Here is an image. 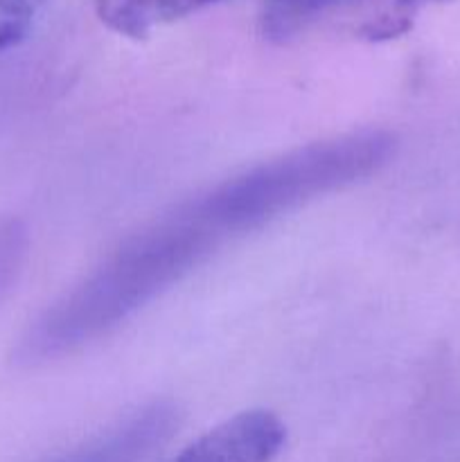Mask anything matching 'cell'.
<instances>
[{
  "label": "cell",
  "instance_id": "cell-1",
  "mask_svg": "<svg viewBox=\"0 0 460 462\" xmlns=\"http://www.w3.org/2000/svg\"><path fill=\"white\" fill-rule=\"evenodd\" d=\"M230 237H235L233 230L210 194L180 203L124 239L97 269L45 310L27 332L21 355L45 359L102 337Z\"/></svg>",
  "mask_w": 460,
  "mask_h": 462
},
{
  "label": "cell",
  "instance_id": "cell-2",
  "mask_svg": "<svg viewBox=\"0 0 460 462\" xmlns=\"http://www.w3.org/2000/svg\"><path fill=\"white\" fill-rule=\"evenodd\" d=\"M287 429L271 411H244L210 429L176 462H271L282 451Z\"/></svg>",
  "mask_w": 460,
  "mask_h": 462
},
{
  "label": "cell",
  "instance_id": "cell-3",
  "mask_svg": "<svg viewBox=\"0 0 460 462\" xmlns=\"http://www.w3.org/2000/svg\"><path fill=\"white\" fill-rule=\"evenodd\" d=\"M219 0H97V14L108 27L126 36H144L162 23L176 21Z\"/></svg>",
  "mask_w": 460,
  "mask_h": 462
},
{
  "label": "cell",
  "instance_id": "cell-4",
  "mask_svg": "<svg viewBox=\"0 0 460 462\" xmlns=\"http://www.w3.org/2000/svg\"><path fill=\"white\" fill-rule=\"evenodd\" d=\"M341 0H269L264 9V32L271 39H289Z\"/></svg>",
  "mask_w": 460,
  "mask_h": 462
},
{
  "label": "cell",
  "instance_id": "cell-5",
  "mask_svg": "<svg viewBox=\"0 0 460 462\" xmlns=\"http://www.w3.org/2000/svg\"><path fill=\"white\" fill-rule=\"evenodd\" d=\"M45 0H0V54L21 43Z\"/></svg>",
  "mask_w": 460,
  "mask_h": 462
},
{
  "label": "cell",
  "instance_id": "cell-6",
  "mask_svg": "<svg viewBox=\"0 0 460 462\" xmlns=\"http://www.w3.org/2000/svg\"><path fill=\"white\" fill-rule=\"evenodd\" d=\"M27 251L25 226L12 217H0V291L21 269Z\"/></svg>",
  "mask_w": 460,
  "mask_h": 462
}]
</instances>
